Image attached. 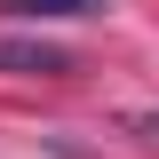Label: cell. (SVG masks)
<instances>
[{
    "mask_svg": "<svg viewBox=\"0 0 159 159\" xmlns=\"http://www.w3.org/2000/svg\"><path fill=\"white\" fill-rule=\"evenodd\" d=\"M96 8H111V0H0V16H16V24H56V16H96Z\"/></svg>",
    "mask_w": 159,
    "mask_h": 159,
    "instance_id": "7a4b0ae2",
    "label": "cell"
},
{
    "mask_svg": "<svg viewBox=\"0 0 159 159\" xmlns=\"http://www.w3.org/2000/svg\"><path fill=\"white\" fill-rule=\"evenodd\" d=\"M0 72H40V80H64V72H72V56H64V48H48V40H8V48H0Z\"/></svg>",
    "mask_w": 159,
    "mask_h": 159,
    "instance_id": "6da1fadb",
    "label": "cell"
}]
</instances>
